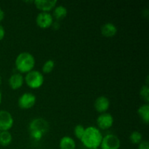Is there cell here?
I'll return each instance as SVG.
<instances>
[{
	"instance_id": "6da1fadb",
	"label": "cell",
	"mask_w": 149,
	"mask_h": 149,
	"mask_svg": "<svg viewBox=\"0 0 149 149\" xmlns=\"http://www.w3.org/2000/svg\"><path fill=\"white\" fill-rule=\"evenodd\" d=\"M103 138V135L98 128L94 126H90L85 128L84 135L80 141L87 148H99Z\"/></svg>"
},
{
	"instance_id": "7a4b0ae2",
	"label": "cell",
	"mask_w": 149,
	"mask_h": 149,
	"mask_svg": "<svg viewBox=\"0 0 149 149\" xmlns=\"http://www.w3.org/2000/svg\"><path fill=\"white\" fill-rule=\"evenodd\" d=\"M36 61L34 56L29 52H20L16 57L15 64L20 74H27L33 70Z\"/></svg>"
},
{
	"instance_id": "3957f363",
	"label": "cell",
	"mask_w": 149,
	"mask_h": 149,
	"mask_svg": "<svg viewBox=\"0 0 149 149\" xmlns=\"http://www.w3.org/2000/svg\"><path fill=\"white\" fill-rule=\"evenodd\" d=\"M45 81V77L42 73L36 70H32L26 74L24 77V82L27 86L33 90L39 89L42 87Z\"/></svg>"
},
{
	"instance_id": "277c9868",
	"label": "cell",
	"mask_w": 149,
	"mask_h": 149,
	"mask_svg": "<svg viewBox=\"0 0 149 149\" xmlns=\"http://www.w3.org/2000/svg\"><path fill=\"white\" fill-rule=\"evenodd\" d=\"M120 146L119 138L113 134H108L103 138L100 149H119Z\"/></svg>"
},
{
	"instance_id": "5b68a950",
	"label": "cell",
	"mask_w": 149,
	"mask_h": 149,
	"mask_svg": "<svg viewBox=\"0 0 149 149\" xmlns=\"http://www.w3.org/2000/svg\"><path fill=\"white\" fill-rule=\"evenodd\" d=\"M36 102V97L33 93H25L19 97L17 104L20 109H29L34 106Z\"/></svg>"
},
{
	"instance_id": "8992f818",
	"label": "cell",
	"mask_w": 149,
	"mask_h": 149,
	"mask_svg": "<svg viewBox=\"0 0 149 149\" xmlns=\"http://www.w3.org/2000/svg\"><path fill=\"white\" fill-rule=\"evenodd\" d=\"M14 125V119L9 111H0V131H9Z\"/></svg>"
},
{
	"instance_id": "52a82bcc",
	"label": "cell",
	"mask_w": 149,
	"mask_h": 149,
	"mask_svg": "<svg viewBox=\"0 0 149 149\" xmlns=\"http://www.w3.org/2000/svg\"><path fill=\"white\" fill-rule=\"evenodd\" d=\"M30 132H39L45 135L49 130V124L47 121L42 118L34 119L30 122L29 125Z\"/></svg>"
},
{
	"instance_id": "ba28073f",
	"label": "cell",
	"mask_w": 149,
	"mask_h": 149,
	"mask_svg": "<svg viewBox=\"0 0 149 149\" xmlns=\"http://www.w3.org/2000/svg\"><path fill=\"white\" fill-rule=\"evenodd\" d=\"M113 117L111 113H100L97 118V126L99 130H106L109 129L113 125Z\"/></svg>"
},
{
	"instance_id": "9c48e42d",
	"label": "cell",
	"mask_w": 149,
	"mask_h": 149,
	"mask_svg": "<svg viewBox=\"0 0 149 149\" xmlns=\"http://www.w3.org/2000/svg\"><path fill=\"white\" fill-rule=\"evenodd\" d=\"M53 16L49 13L40 12L36 17V23L39 28L43 29H48L53 23Z\"/></svg>"
},
{
	"instance_id": "30bf717a",
	"label": "cell",
	"mask_w": 149,
	"mask_h": 149,
	"mask_svg": "<svg viewBox=\"0 0 149 149\" xmlns=\"http://www.w3.org/2000/svg\"><path fill=\"white\" fill-rule=\"evenodd\" d=\"M58 1L56 0H36L33 1L36 8L41 12L49 13L53 10L57 5Z\"/></svg>"
},
{
	"instance_id": "8fae6325",
	"label": "cell",
	"mask_w": 149,
	"mask_h": 149,
	"mask_svg": "<svg viewBox=\"0 0 149 149\" xmlns=\"http://www.w3.org/2000/svg\"><path fill=\"white\" fill-rule=\"evenodd\" d=\"M94 107L99 113H106L110 107V100L106 96H100L95 100Z\"/></svg>"
},
{
	"instance_id": "7c38bea8",
	"label": "cell",
	"mask_w": 149,
	"mask_h": 149,
	"mask_svg": "<svg viewBox=\"0 0 149 149\" xmlns=\"http://www.w3.org/2000/svg\"><path fill=\"white\" fill-rule=\"evenodd\" d=\"M8 83L11 89L17 90L23 86L24 83V77L20 73H14L10 76Z\"/></svg>"
},
{
	"instance_id": "4fadbf2b",
	"label": "cell",
	"mask_w": 149,
	"mask_h": 149,
	"mask_svg": "<svg viewBox=\"0 0 149 149\" xmlns=\"http://www.w3.org/2000/svg\"><path fill=\"white\" fill-rule=\"evenodd\" d=\"M100 33L105 37H113L117 33V28L112 23H106L102 26Z\"/></svg>"
},
{
	"instance_id": "5bb4252c",
	"label": "cell",
	"mask_w": 149,
	"mask_h": 149,
	"mask_svg": "<svg viewBox=\"0 0 149 149\" xmlns=\"http://www.w3.org/2000/svg\"><path fill=\"white\" fill-rule=\"evenodd\" d=\"M76 142L71 137L64 136L59 142L60 149H76Z\"/></svg>"
},
{
	"instance_id": "9a60e30c",
	"label": "cell",
	"mask_w": 149,
	"mask_h": 149,
	"mask_svg": "<svg viewBox=\"0 0 149 149\" xmlns=\"http://www.w3.org/2000/svg\"><path fill=\"white\" fill-rule=\"evenodd\" d=\"M138 113L139 115L140 118L142 119L143 122L145 124L148 125L149 122V104L146 103V104L142 105L138 109Z\"/></svg>"
},
{
	"instance_id": "2e32d148",
	"label": "cell",
	"mask_w": 149,
	"mask_h": 149,
	"mask_svg": "<svg viewBox=\"0 0 149 149\" xmlns=\"http://www.w3.org/2000/svg\"><path fill=\"white\" fill-rule=\"evenodd\" d=\"M68 15V10L66 7L63 5H58L54 8L53 15L57 20H62L65 18Z\"/></svg>"
},
{
	"instance_id": "e0dca14e",
	"label": "cell",
	"mask_w": 149,
	"mask_h": 149,
	"mask_svg": "<svg viewBox=\"0 0 149 149\" xmlns=\"http://www.w3.org/2000/svg\"><path fill=\"white\" fill-rule=\"evenodd\" d=\"M13 141V136L9 131H2L0 133V145L1 146H7Z\"/></svg>"
},
{
	"instance_id": "ac0fdd59",
	"label": "cell",
	"mask_w": 149,
	"mask_h": 149,
	"mask_svg": "<svg viewBox=\"0 0 149 149\" xmlns=\"http://www.w3.org/2000/svg\"><path fill=\"white\" fill-rule=\"evenodd\" d=\"M130 141L132 143L138 145L143 141V135L138 131H134L130 135Z\"/></svg>"
},
{
	"instance_id": "d6986e66",
	"label": "cell",
	"mask_w": 149,
	"mask_h": 149,
	"mask_svg": "<svg viewBox=\"0 0 149 149\" xmlns=\"http://www.w3.org/2000/svg\"><path fill=\"white\" fill-rule=\"evenodd\" d=\"M55 68V62L52 60H48L42 65V72L45 74H49Z\"/></svg>"
},
{
	"instance_id": "ffe728a7",
	"label": "cell",
	"mask_w": 149,
	"mask_h": 149,
	"mask_svg": "<svg viewBox=\"0 0 149 149\" xmlns=\"http://www.w3.org/2000/svg\"><path fill=\"white\" fill-rule=\"evenodd\" d=\"M140 96L141 98L144 100L146 103H148L149 102V87L148 85L146 84L141 87L140 90Z\"/></svg>"
},
{
	"instance_id": "44dd1931",
	"label": "cell",
	"mask_w": 149,
	"mask_h": 149,
	"mask_svg": "<svg viewBox=\"0 0 149 149\" xmlns=\"http://www.w3.org/2000/svg\"><path fill=\"white\" fill-rule=\"evenodd\" d=\"M84 130H85V128H84V127L83 126V125H77L74 129V135L76 136V138H78L79 140H81L83 135H84Z\"/></svg>"
},
{
	"instance_id": "7402d4cb",
	"label": "cell",
	"mask_w": 149,
	"mask_h": 149,
	"mask_svg": "<svg viewBox=\"0 0 149 149\" xmlns=\"http://www.w3.org/2000/svg\"><path fill=\"white\" fill-rule=\"evenodd\" d=\"M138 149H149V143L147 141H142L138 144Z\"/></svg>"
},
{
	"instance_id": "603a6c76",
	"label": "cell",
	"mask_w": 149,
	"mask_h": 149,
	"mask_svg": "<svg viewBox=\"0 0 149 149\" xmlns=\"http://www.w3.org/2000/svg\"><path fill=\"white\" fill-rule=\"evenodd\" d=\"M5 36V29L0 24V41L2 40Z\"/></svg>"
},
{
	"instance_id": "cb8c5ba5",
	"label": "cell",
	"mask_w": 149,
	"mask_h": 149,
	"mask_svg": "<svg viewBox=\"0 0 149 149\" xmlns=\"http://www.w3.org/2000/svg\"><path fill=\"white\" fill-rule=\"evenodd\" d=\"M51 26H52L54 30H58L60 29V27H61V25H60L59 22L58 20H56V21H53V23H52Z\"/></svg>"
},
{
	"instance_id": "d4e9b609",
	"label": "cell",
	"mask_w": 149,
	"mask_h": 149,
	"mask_svg": "<svg viewBox=\"0 0 149 149\" xmlns=\"http://www.w3.org/2000/svg\"><path fill=\"white\" fill-rule=\"evenodd\" d=\"M4 17H5V13H4V10L0 8V22H1L4 20Z\"/></svg>"
},
{
	"instance_id": "484cf974",
	"label": "cell",
	"mask_w": 149,
	"mask_h": 149,
	"mask_svg": "<svg viewBox=\"0 0 149 149\" xmlns=\"http://www.w3.org/2000/svg\"><path fill=\"white\" fill-rule=\"evenodd\" d=\"M1 100H2V93H1V90H0V105L1 103Z\"/></svg>"
},
{
	"instance_id": "4316f807",
	"label": "cell",
	"mask_w": 149,
	"mask_h": 149,
	"mask_svg": "<svg viewBox=\"0 0 149 149\" xmlns=\"http://www.w3.org/2000/svg\"><path fill=\"white\" fill-rule=\"evenodd\" d=\"M1 82H2V79H1V76L0 75V85L1 84Z\"/></svg>"
},
{
	"instance_id": "83f0119b",
	"label": "cell",
	"mask_w": 149,
	"mask_h": 149,
	"mask_svg": "<svg viewBox=\"0 0 149 149\" xmlns=\"http://www.w3.org/2000/svg\"><path fill=\"white\" fill-rule=\"evenodd\" d=\"M93 149H100V148H93Z\"/></svg>"
},
{
	"instance_id": "f1b7e54d",
	"label": "cell",
	"mask_w": 149,
	"mask_h": 149,
	"mask_svg": "<svg viewBox=\"0 0 149 149\" xmlns=\"http://www.w3.org/2000/svg\"><path fill=\"white\" fill-rule=\"evenodd\" d=\"M0 133H1V131H0Z\"/></svg>"
}]
</instances>
